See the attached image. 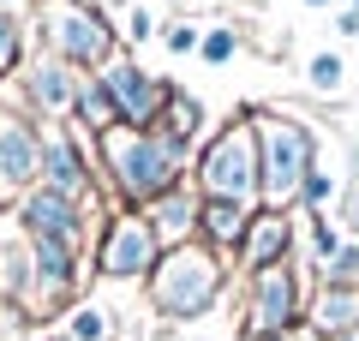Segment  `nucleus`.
<instances>
[{
    "instance_id": "nucleus-1",
    "label": "nucleus",
    "mask_w": 359,
    "mask_h": 341,
    "mask_svg": "<svg viewBox=\"0 0 359 341\" xmlns=\"http://www.w3.org/2000/svg\"><path fill=\"white\" fill-rule=\"evenodd\" d=\"M90 150H96L102 198L114 210H150L156 198L192 180V150H180L156 126H114L102 138H90Z\"/></svg>"
},
{
    "instance_id": "nucleus-2",
    "label": "nucleus",
    "mask_w": 359,
    "mask_h": 341,
    "mask_svg": "<svg viewBox=\"0 0 359 341\" xmlns=\"http://www.w3.org/2000/svg\"><path fill=\"white\" fill-rule=\"evenodd\" d=\"M192 186L216 203L264 210V144H257V114H233L204 138L192 156Z\"/></svg>"
},
{
    "instance_id": "nucleus-3",
    "label": "nucleus",
    "mask_w": 359,
    "mask_h": 341,
    "mask_svg": "<svg viewBox=\"0 0 359 341\" xmlns=\"http://www.w3.org/2000/svg\"><path fill=\"white\" fill-rule=\"evenodd\" d=\"M144 288H150V312L162 323H198L216 312L222 288H228V258L204 240L174 246V252H162V264L150 269Z\"/></svg>"
},
{
    "instance_id": "nucleus-4",
    "label": "nucleus",
    "mask_w": 359,
    "mask_h": 341,
    "mask_svg": "<svg viewBox=\"0 0 359 341\" xmlns=\"http://www.w3.org/2000/svg\"><path fill=\"white\" fill-rule=\"evenodd\" d=\"M30 30H36V48H48L54 60L78 66V72H102L108 60H120V25L84 0H36L30 13Z\"/></svg>"
},
{
    "instance_id": "nucleus-5",
    "label": "nucleus",
    "mask_w": 359,
    "mask_h": 341,
    "mask_svg": "<svg viewBox=\"0 0 359 341\" xmlns=\"http://www.w3.org/2000/svg\"><path fill=\"white\" fill-rule=\"evenodd\" d=\"M264 144V210H294L306 174L318 168V132L282 108H252Z\"/></svg>"
},
{
    "instance_id": "nucleus-6",
    "label": "nucleus",
    "mask_w": 359,
    "mask_h": 341,
    "mask_svg": "<svg viewBox=\"0 0 359 341\" xmlns=\"http://www.w3.org/2000/svg\"><path fill=\"white\" fill-rule=\"evenodd\" d=\"M306 323V288L299 264H269L245 276V305H240V335H294Z\"/></svg>"
},
{
    "instance_id": "nucleus-7",
    "label": "nucleus",
    "mask_w": 359,
    "mask_h": 341,
    "mask_svg": "<svg viewBox=\"0 0 359 341\" xmlns=\"http://www.w3.org/2000/svg\"><path fill=\"white\" fill-rule=\"evenodd\" d=\"M162 264V240L144 210H114L96 234V276L102 281H150V269Z\"/></svg>"
},
{
    "instance_id": "nucleus-8",
    "label": "nucleus",
    "mask_w": 359,
    "mask_h": 341,
    "mask_svg": "<svg viewBox=\"0 0 359 341\" xmlns=\"http://www.w3.org/2000/svg\"><path fill=\"white\" fill-rule=\"evenodd\" d=\"M13 215H18V227H25L30 240H54V246H72V252H90V227L102 222L96 203H78V198L48 192V186H36Z\"/></svg>"
},
{
    "instance_id": "nucleus-9",
    "label": "nucleus",
    "mask_w": 359,
    "mask_h": 341,
    "mask_svg": "<svg viewBox=\"0 0 359 341\" xmlns=\"http://www.w3.org/2000/svg\"><path fill=\"white\" fill-rule=\"evenodd\" d=\"M42 186L66 192L78 203H96L102 180H96V150L84 144V132L66 120V126H42Z\"/></svg>"
},
{
    "instance_id": "nucleus-10",
    "label": "nucleus",
    "mask_w": 359,
    "mask_h": 341,
    "mask_svg": "<svg viewBox=\"0 0 359 341\" xmlns=\"http://www.w3.org/2000/svg\"><path fill=\"white\" fill-rule=\"evenodd\" d=\"M18 84H25V102H30V120L36 126H66L78 108V84L84 72L66 60H54L48 48H30L25 66H18Z\"/></svg>"
},
{
    "instance_id": "nucleus-11",
    "label": "nucleus",
    "mask_w": 359,
    "mask_h": 341,
    "mask_svg": "<svg viewBox=\"0 0 359 341\" xmlns=\"http://www.w3.org/2000/svg\"><path fill=\"white\" fill-rule=\"evenodd\" d=\"M42 186V126L30 114H0V210H18Z\"/></svg>"
},
{
    "instance_id": "nucleus-12",
    "label": "nucleus",
    "mask_w": 359,
    "mask_h": 341,
    "mask_svg": "<svg viewBox=\"0 0 359 341\" xmlns=\"http://www.w3.org/2000/svg\"><path fill=\"white\" fill-rule=\"evenodd\" d=\"M102 84H108V96L120 108V126H162V108L174 96V84L162 72H144L132 54H120V60L102 66Z\"/></svg>"
},
{
    "instance_id": "nucleus-13",
    "label": "nucleus",
    "mask_w": 359,
    "mask_h": 341,
    "mask_svg": "<svg viewBox=\"0 0 359 341\" xmlns=\"http://www.w3.org/2000/svg\"><path fill=\"white\" fill-rule=\"evenodd\" d=\"M294 246H299V215L294 210H257L233 264H245V276L269 269V264H294Z\"/></svg>"
},
{
    "instance_id": "nucleus-14",
    "label": "nucleus",
    "mask_w": 359,
    "mask_h": 341,
    "mask_svg": "<svg viewBox=\"0 0 359 341\" xmlns=\"http://www.w3.org/2000/svg\"><path fill=\"white\" fill-rule=\"evenodd\" d=\"M144 215H150V227H156V240H162V252H174V246H192V240H198V222H204V192L186 180V186H174L168 198H156Z\"/></svg>"
},
{
    "instance_id": "nucleus-15",
    "label": "nucleus",
    "mask_w": 359,
    "mask_h": 341,
    "mask_svg": "<svg viewBox=\"0 0 359 341\" xmlns=\"http://www.w3.org/2000/svg\"><path fill=\"white\" fill-rule=\"evenodd\" d=\"M306 329L318 341L335 335H359V288H335V281H318L306 293Z\"/></svg>"
},
{
    "instance_id": "nucleus-16",
    "label": "nucleus",
    "mask_w": 359,
    "mask_h": 341,
    "mask_svg": "<svg viewBox=\"0 0 359 341\" xmlns=\"http://www.w3.org/2000/svg\"><path fill=\"white\" fill-rule=\"evenodd\" d=\"M252 215L257 210H245V203H216V198H204V222H198V240L204 246H216L222 258H240V246H245V227H252Z\"/></svg>"
},
{
    "instance_id": "nucleus-17",
    "label": "nucleus",
    "mask_w": 359,
    "mask_h": 341,
    "mask_svg": "<svg viewBox=\"0 0 359 341\" xmlns=\"http://www.w3.org/2000/svg\"><path fill=\"white\" fill-rule=\"evenodd\" d=\"M204 126H210V114H204V102L192 96V90H180L174 84V96H168V108H162V126L156 132H168V138L180 144V150H204Z\"/></svg>"
},
{
    "instance_id": "nucleus-18",
    "label": "nucleus",
    "mask_w": 359,
    "mask_h": 341,
    "mask_svg": "<svg viewBox=\"0 0 359 341\" xmlns=\"http://www.w3.org/2000/svg\"><path fill=\"white\" fill-rule=\"evenodd\" d=\"M72 126L84 132V138H102V132L120 126V108H114V96H108L102 72H84V84H78V108H72Z\"/></svg>"
},
{
    "instance_id": "nucleus-19",
    "label": "nucleus",
    "mask_w": 359,
    "mask_h": 341,
    "mask_svg": "<svg viewBox=\"0 0 359 341\" xmlns=\"http://www.w3.org/2000/svg\"><path fill=\"white\" fill-rule=\"evenodd\" d=\"M30 48H36V30H30V18L0 13V78H6V72H18Z\"/></svg>"
},
{
    "instance_id": "nucleus-20",
    "label": "nucleus",
    "mask_w": 359,
    "mask_h": 341,
    "mask_svg": "<svg viewBox=\"0 0 359 341\" xmlns=\"http://www.w3.org/2000/svg\"><path fill=\"white\" fill-rule=\"evenodd\" d=\"M306 90H311V96H323V102L341 96V90H347V60H341L335 48L311 54V60H306Z\"/></svg>"
},
{
    "instance_id": "nucleus-21",
    "label": "nucleus",
    "mask_w": 359,
    "mask_h": 341,
    "mask_svg": "<svg viewBox=\"0 0 359 341\" xmlns=\"http://www.w3.org/2000/svg\"><path fill=\"white\" fill-rule=\"evenodd\" d=\"M341 246L347 240H341V227H335V215H306V264L311 269H323Z\"/></svg>"
},
{
    "instance_id": "nucleus-22",
    "label": "nucleus",
    "mask_w": 359,
    "mask_h": 341,
    "mask_svg": "<svg viewBox=\"0 0 359 341\" xmlns=\"http://www.w3.org/2000/svg\"><path fill=\"white\" fill-rule=\"evenodd\" d=\"M108 335H114L108 312H96V305H72L66 312V341H108Z\"/></svg>"
},
{
    "instance_id": "nucleus-23",
    "label": "nucleus",
    "mask_w": 359,
    "mask_h": 341,
    "mask_svg": "<svg viewBox=\"0 0 359 341\" xmlns=\"http://www.w3.org/2000/svg\"><path fill=\"white\" fill-rule=\"evenodd\" d=\"M233 54H240V30H233V25H210V30H204V48H198V60H204V66H228Z\"/></svg>"
},
{
    "instance_id": "nucleus-24",
    "label": "nucleus",
    "mask_w": 359,
    "mask_h": 341,
    "mask_svg": "<svg viewBox=\"0 0 359 341\" xmlns=\"http://www.w3.org/2000/svg\"><path fill=\"white\" fill-rule=\"evenodd\" d=\"M318 281H335V288H359V240H347L330 264L318 269Z\"/></svg>"
},
{
    "instance_id": "nucleus-25",
    "label": "nucleus",
    "mask_w": 359,
    "mask_h": 341,
    "mask_svg": "<svg viewBox=\"0 0 359 341\" xmlns=\"http://www.w3.org/2000/svg\"><path fill=\"white\" fill-rule=\"evenodd\" d=\"M335 227H341V240H359V174L341 180V198H335Z\"/></svg>"
},
{
    "instance_id": "nucleus-26",
    "label": "nucleus",
    "mask_w": 359,
    "mask_h": 341,
    "mask_svg": "<svg viewBox=\"0 0 359 341\" xmlns=\"http://www.w3.org/2000/svg\"><path fill=\"white\" fill-rule=\"evenodd\" d=\"M162 48H168V54H198V48H204V25H192V18L162 25Z\"/></svg>"
},
{
    "instance_id": "nucleus-27",
    "label": "nucleus",
    "mask_w": 359,
    "mask_h": 341,
    "mask_svg": "<svg viewBox=\"0 0 359 341\" xmlns=\"http://www.w3.org/2000/svg\"><path fill=\"white\" fill-rule=\"evenodd\" d=\"M120 36H126L132 48H144V42L162 36V30H156V18H150V6H126V13H120Z\"/></svg>"
},
{
    "instance_id": "nucleus-28",
    "label": "nucleus",
    "mask_w": 359,
    "mask_h": 341,
    "mask_svg": "<svg viewBox=\"0 0 359 341\" xmlns=\"http://www.w3.org/2000/svg\"><path fill=\"white\" fill-rule=\"evenodd\" d=\"M330 30H335L341 42H359V6H335V13H330Z\"/></svg>"
},
{
    "instance_id": "nucleus-29",
    "label": "nucleus",
    "mask_w": 359,
    "mask_h": 341,
    "mask_svg": "<svg viewBox=\"0 0 359 341\" xmlns=\"http://www.w3.org/2000/svg\"><path fill=\"white\" fill-rule=\"evenodd\" d=\"M0 13H13V18H30V13H36V0H0Z\"/></svg>"
},
{
    "instance_id": "nucleus-30",
    "label": "nucleus",
    "mask_w": 359,
    "mask_h": 341,
    "mask_svg": "<svg viewBox=\"0 0 359 341\" xmlns=\"http://www.w3.org/2000/svg\"><path fill=\"white\" fill-rule=\"evenodd\" d=\"M84 6H96V13H108V18H114V13H126L132 0H84Z\"/></svg>"
},
{
    "instance_id": "nucleus-31",
    "label": "nucleus",
    "mask_w": 359,
    "mask_h": 341,
    "mask_svg": "<svg viewBox=\"0 0 359 341\" xmlns=\"http://www.w3.org/2000/svg\"><path fill=\"white\" fill-rule=\"evenodd\" d=\"M299 6H318V13H335V6H341V0H299Z\"/></svg>"
},
{
    "instance_id": "nucleus-32",
    "label": "nucleus",
    "mask_w": 359,
    "mask_h": 341,
    "mask_svg": "<svg viewBox=\"0 0 359 341\" xmlns=\"http://www.w3.org/2000/svg\"><path fill=\"white\" fill-rule=\"evenodd\" d=\"M240 341H294V335H240Z\"/></svg>"
},
{
    "instance_id": "nucleus-33",
    "label": "nucleus",
    "mask_w": 359,
    "mask_h": 341,
    "mask_svg": "<svg viewBox=\"0 0 359 341\" xmlns=\"http://www.w3.org/2000/svg\"><path fill=\"white\" fill-rule=\"evenodd\" d=\"M240 6H269V0H240Z\"/></svg>"
},
{
    "instance_id": "nucleus-34",
    "label": "nucleus",
    "mask_w": 359,
    "mask_h": 341,
    "mask_svg": "<svg viewBox=\"0 0 359 341\" xmlns=\"http://www.w3.org/2000/svg\"><path fill=\"white\" fill-rule=\"evenodd\" d=\"M311 341H318V335H311ZM335 341H359V335H335Z\"/></svg>"
},
{
    "instance_id": "nucleus-35",
    "label": "nucleus",
    "mask_w": 359,
    "mask_h": 341,
    "mask_svg": "<svg viewBox=\"0 0 359 341\" xmlns=\"http://www.w3.org/2000/svg\"><path fill=\"white\" fill-rule=\"evenodd\" d=\"M341 6H359V0H341Z\"/></svg>"
}]
</instances>
